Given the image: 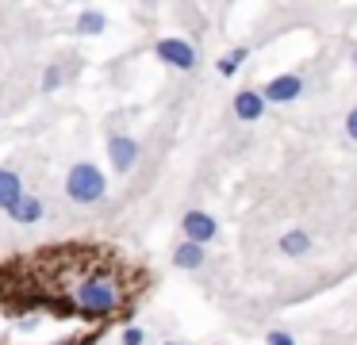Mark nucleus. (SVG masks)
Returning a JSON list of instances; mask_svg holds the SVG:
<instances>
[{
  "instance_id": "18",
  "label": "nucleus",
  "mask_w": 357,
  "mask_h": 345,
  "mask_svg": "<svg viewBox=\"0 0 357 345\" xmlns=\"http://www.w3.org/2000/svg\"><path fill=\"white\" fill-rule=\"evenodd\" d=\"M354 66H357V50H354Z\"/></svg>"
},
{
  "instance_id": "2",
  "label": "nucleus",
  "mask_w": 357,
  "mask_h": 345,
  "mask_svg": "<svg viewBox=\"0 0 357 345\" xmlns=\"http://www.w3.org/2000/svg\"><path fill=\"white\" fill-rule=\"evenodd\" d=\"M66 196L73 204H100L108 196V176L93 165V161H77V165L66 173Z\"/></svg>"
},
{
  "instance_id": "16",
  "label": "nucleus",
  "mask_w": 357,
  "mask_h": 345,
  "mask_svg": "<svg viewBox=\"0 0 357 345\" xmlns=\"http://www.w3.org/2000/svg\"><path fill=\"white\" fill-rule=\"evenodd\" d=\"M265 345H296V337L284 334V330H269V334H265Z\"/></svg>"
},
{
  "instance_id": "1",
  "label": "nucleus",
  "mask_w": 357,
  "mask_h": 345,
  "mask_svg": "<svg viewBox=\"0 0 357 345\" xmlns=\"http://www.w3.org/2000/svg\"><path fill=\"white\" fill-rule=\"evenodd\" d=\"M73 303H77L85 314H116L119 303H123V296H119V284L112 280L108 273H93V276H85V280L77 284Z\"/></svg>"
},
{
  "instance_id": "7",
  "label": "nucleus",
  "mask_w": 357,
  "mask_h": 345,
  "mask_svg": "<svg viewBox=\"0 0 357 345\" xmlns=\"http://www.w3.org/2000/svg\"><path fill=\"white\" fill-rule=\"evenodd\" d=\"M234 119H242V123H257L265 115V96H261V89H242V92H234Z\"/></svg>"
},
{
  "instance_id": "11",
  "label": "nucleus",
  "mask_w": 357,
  "mask_h": 345,
  "mask_svg": "<svg viewBox=\"0 0 357 345\" xmlns=\"http://www.w3.org/2000/svg\"><path fill=\"white\" fill-rule=\"evenodd\" d=\"M307 250H311L307 230H288V234H280V253H284V257H303Z\"/></svg>"
},
{
  "instance_id": "8",
  "label": "nucleus",
  "mask_w": 357,
  "mask_h": 345,
  "mask_svg": "<svg viewBox=\"0 0 357 345\" xmlns=\"http://www.w3.org/2000/svg\"><path fill=\"white\" fill-rule=\"evenodd\" d=\"M20 199H24V176L16 169H0V207L12 211Z\"/></svg>"
},
{
  "instance_id": "5",
  "label": "nucleus",
  "mask_w": 357,
  "mask_h": 345,
  "mask_svg": "<svg viewBox=\"0 0 357 345\" xmlns=\"http://www.w3.org/2000/svg\"><path fill=\"white\" fill-rule=\"evenodd\" d=\"M181 230H185V242L208 245V242H215L219 222L211 219L208 211H185V219H181Z\"/></svg>"
},
{
  "instance_id": "6",
  "label": "nucleus",
  "mask_w": 357,
  "mask_h": 345,
  "mask_svg": "<svg viewBox=\"0 0 357 345\" xmlns=\"http://www.w3.org/2000/svg\"><path fill=\"white\" fill-rule=\"evenodd\" d=\"M108 158H112V169L116 173H131L139 165V142L131 135H112L108 138Z\"/></svg>"
},
{
  "instance_id": "14",
  "label": "nucleus",
  "mask_w": 357,
  "mask_h": 345,
  "mask_svg": "<svg viewBox=\"0 0 357 345\" xmlns=\"http://www.w3.org/2000/svg\"><path fill=\"white\" fill-rule=\"evenodd\" d=\"M62 81H66V73H62V66H50L47 73H43V89L47 92H54V89H62Z\"/></svg>"
},
{
  "instance_id": "10",
  "label": "nucleus",
  "mask_w": 357,
  "mask_h": 345,
  "mask_svg": "<svg viewBox=\"0 0 357 345\" xmlns=\"http://www.w3.org/2000/svg\"><path fill=\"white\" fill-rule=\"evenodd\" d=\"M12 222H24V227H31V222H39L43 215H47V207H43V199H35V196H24L16 207H12Z\"/></svg>"
},
{
  "instance_id": "12",
  "label": "nucleus",
  "mask_w": 357,
  "mask_h": 345,
  "mask_svg": "<svg viewBox=\"0 0 357 345\" xmlns=\"http://www.w3.org/2000/svg\"><path fill=\"white\" fill-rule=\"evenodd\" d=\"M246 58H250V46H238V50H231L227 58H219V61H215V69H219L223 77H234V73L242 69V61H246Z\"/></svg>"
},
{
  "instance_id": "3",
  "label": "nucleus",
  "mask_w": 357,
  "mask_h": 345,
  "mask_svg": "<svg viewBox=\"0 0 357 345\" xmlns=\"http://www.w3.org/2000/svg\"><path fill=\"white\" fill-rule=\"evenodd\" d=\"M154 54L165 61V66H173V69H196V46L188 43V38H158V46H154Z\"/></svg>"
},
{
  "instance_id": "19",
  "label": "nucleus",
  "mask_w": 357,
  "mask_h": 345,
  "mask_svg": "<svg viewBox=\"0 0 357 345\" xmlns=\"http://www.w3.org/2000/svg\"><path fill=\"white\" fill-rule=\"evenodd\" d=\"M165 345H181V342H165Z\"/></svg>"
},
{
  "instance_id": "13",
  "label": "nucleus",
  "mask_w": 357,
  "mask_h": 345,
  "mask_svg": "<svg viewBox=\"0 0 357 345\" xmlns=\"http://www.w3.org/2000/svg\"><path fill=\"white\" fill-rule=\"evenodd\" d=\"M104 27H108L104 12H81V20H77V31H81V35H100Z\"/></svg>"
},
{
  "instance_id": "4",
  "label": "nucleus",
  "mask_w": 357,
  "mask_h": 345,
  "mask_svg": "<svg viewBox=\"0 0 357 345\" xmlns=\"http://www.w3.org/2000/svg\"><path fill=\"white\" fill-rule=\"evenodd\" d=\"M265 104H292L303 96V77L300 73H277L269 84L261 89Z\"/></svg>"
},
{
  "instance_id": "15",
  "label": "nucleus",
  "mask_w": 357,
  "mask_h": 345,
  "mask_svg": "<svg viewBox=\"0 0 357 345\" xmlns=\"http://www.w3.org/2000/svg\"><path fill=\"white\" fill-rule=\"evenodd\" d=\"M123 345H146V330L127 326V330H123Z\"/></svg>"
},
{
  "instance_id": "9",
  "label": "nucleus",
  "mask_w": 357,
  "mask_h": 345,
  "mask_svg": "<svg viewBox=\"0 0 357 345\" xmlns=\"http://www.w3.org/2000/svg\"><path fill=\"white\" fill-rule=\"evenodd\" d=\"M204 257H208V253H204V245H196V242H177V250H173V265L185 268V273L200 268Z\"/></svg>"
},
{
  "instance_id": "17",
  "label": "nucleus",
  "mask_w": 357,
  "mask_h": 345,
  "mask_svg": "<svg viewBox=\"0 0 357 345\" xmlns=\"http://www.w3.org/2000/svg\"><path fill=\"white\" fill-rule=\"evenodd\" d=\"M346 138H349V142H357V107L346 115Z\"/></svg>"
}]
</instances>
